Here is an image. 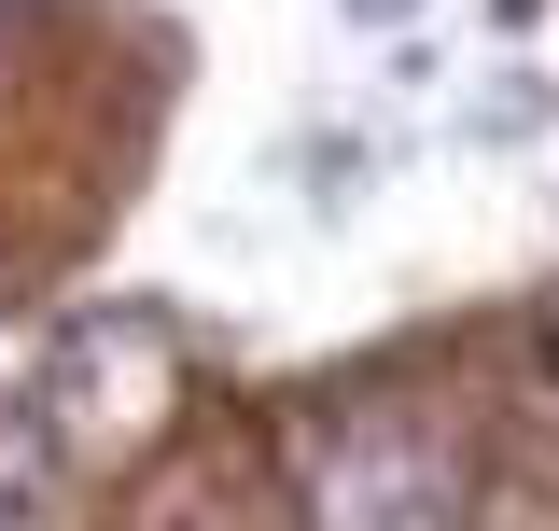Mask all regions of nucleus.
Returning <instances> with one entry per match:
<instances>
[{"instance_id":"f257e3e1","label":"nucleus","mask_w":559,"mask_h":531,"mask_svg":"<svg viewBox=\"0 0 559 531\" xmlns=\"http://www.w3.org/2000/svg\"><path fill=\"white\" fill-rule=\"evenodd\" d=\"M462 434L406 392H364V405H322L294 434V518L308 531H462Z\"/></svg>"},{"instance_id":"f03ea898","label":"nucleus","mask_w":559,"mask_h":531,"mask_svg":"<svg viewBox=\"0 0 559 531\" xmlns=\"http://www.w3.org/2000/svg\"><path fill=\"white\" fill-rule=\"evenodd\" d=\"M43 489H57V378H14L0 392V531L43 518Z\"/></svg>"}]
</instances>
